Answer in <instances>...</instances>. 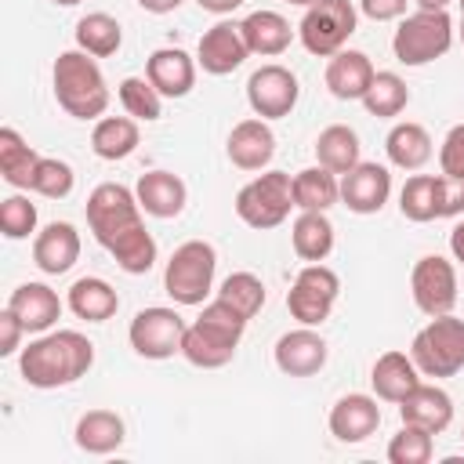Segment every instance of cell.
I'll return each instance as SVG.
<instances>
[{"mask_svg": "<svg viewBox=\"0 0 464 464\" xmlns=\"http://www.w3.org/2000/svg\"><path fill=\"white\" fill-rule=\"evenodd\" d=\"M94 366V344L80 330H47L18 355V373L29 388H65Z\"/></svg>", "mask_w": 464, "mask_h": 464, "instance_id": "1", "label": "cell"}, {"mask_svg": "<svg viewBox=\"0 0 464 464\" xmlns=\"http://www.w3.org/2000/svg\"><path fill=\"white\" fill-rule=\"evenodd\" d=\"M246 315H239L228 301L214 297L210 304H203L199 319L185 326V341H181V355L199 366V370H218L225 362H232L243 330H246Z\"/></svg>", "mask_w": 464, "mask_h": 464, "instance_id": "2", "label": "cell"}, {"mask_svg": "<svg viewBox=\"0 0 464 464\" xmlns=\"http://www.w3.org/2000/svg\"><path fill=\"white\" fill-rule=\"evenodd\" d=\"M51 83H54V98L58 105L72 116V120H98L109 109V83L94 62V54L87 51H62L54 58L51 69Z\"/></svg>", "mask_w": 464, "mask_h": 464, "instance_id": "3", "label": "cell"}, {"mask_svg": "<svg viewBox=\"0 0 464 464\" xmlns=\"http://www.w3.org/2000/svg\"><path fill=\"white\" fill-rule=\"evenodd\" d=\"M410 359L417 362L420 377H453L464 370V319L453 312L431 315L410 341Z\"/></svg>", "mask_w": 464, "mask_h": 464, "instance_id": "4", "label": "cell"}, {"mask_svg": "<svg viewBox=\"0 0 464 464\" xmlns=\"http://www.w3.org/2000/svg\"><path fill=\"white\" fill-rule=\"evenodd\" d=\"M453 33L457 29H453L450 11L417 7L413 14H402V22L392 36V51L402 65H428L453 47Z\"/></svg>", "mask_w": 464, "mask_h": 464, "instance_id": "5", "label": "cell"}, {"mask_svg": "<svg viewBox=\"0 0 464 464\" xmlns=\"http://www.w3.org/2000/svg\"><path fill=\"white\" fill-rule=\"evenodd\" d=\"M294 178L286 170H265L236 192V214L243 225L268 232L279 228L294 210Z\"/></svg>", "mask_w": 464, "mask_h": 464, "instance_id": "6", "label": "cell"}, {"mask_svg": "<svg viewBox=\"0 0 464 464\" xmlns=\"http://www.w3.org/2000/svg\"><path fill=\"white\" fill-rule=\"evenodd\" d=\"M214 268H218L214 246L207 239H188L170 254L163 268V290L178 304H203V297L214 290Z\"/></svg>", "mask_w": 464, "mask_h": 464, "instance_id": "7", "label": "cell"}, {"mask_svg": "<svg viewBox=\"0 0 464 464\" xmlns=\"http://www.w3.org/2000/svg\"><path fill=\"white\" fill-rule=\"evenodd\" d=\"M355 22H359V11L352 0H312L301 14L297 36L308 54L334 58L337 51H344L348 36L355 33Z\"/></svg>", "mask_w": 464, "mask_h": 464, "instance_id": "8", "label": "cell"}, {"mask_svg": "<svg viewBox=\"0 0 464 464\" xmlns=\"http://www.w3.org/2000/svg\"><path fill=\"white\" fill-rule=\"evenodd\" d=\"M87 225L91 236L109 250L116 239H123L127 232H134L141 221V203L127 185L116 181H102L91 196H87Z\"/></svg>", "mask_w": 464, "mask_h": 464, "instance_id": "9", "label": "cell"}, {"mask_svg": "<svg viewBox=\"0 0 464 464\" xmlns=\"http://www.w3.org/2000/svg\"><path fill=\"white\" fill-rule=\"evenodd\" d=\"M337 294H341L337 272L326 268L323 261H308L297 272L294 286L286 290V308L301 326H319V323L330 319V312L337 304Z\"/></svg>", "mask_w": 464, "mask_h": 464, "instance_id": "10", "label": "cell"}, {"mask_svg": "<svg viewBox=\"0 0 464 464\" xmlns=\"http://www.w3.org/2000/svg\"><path fill=\"white\" fill-rule=\"evenodd\" d=\"M185 319L174 312V308H163V304H152V308H141L134 319H130V348L141 355V359H170V355H181V341H185Z\"/></svg>", "mask_w": 464, "mask_h": 464, "instance_id": "11", "label": "cell"}, {"mask_svg": "<svg viewBox=\"0 0 464 464\" xmlns=\"http://www.w3.org/2000/svg\"><path fill=\"white\" fill-rule=\"evenodd\" d=\"M297 98H301V83H297V76L286 65L268 62V65L254 69L250 80H246V102H250L254 116H261V120L290 116Z\"/></svg>", "mask_w": 464, "mask_h": 464, "instance_id": "12", "label": "cell"}, {"mask_svg": "<svg viewBox=\"0 0 464 464\" xmlns=\"http://www.w3.org/2000/svg\"><path fill=\"white\" fill-rule=\"evenodd\" d=\"M410 294H413V304L424 315L453 312V304H457V268L439 254H424L410 272Z\"/></svg>", "mask_w": 464, "mask_h": 464, "instance_id": "13", "label": "cell"}, {"mask_svg": "<svg viewBox=\"0 0 464 464\" xmlns=\"http://www.w3.org/2000/svg\"><path fill=\"white\" fill-rule=\"evenodd\" d=\"M272 355H276V366L286 377H312V373H319L326 366L330 348H326V341H323V334L315 326H297V330H286L276 341Z\"/></svg>", "mask_w": 464, "mask_h": 464, "instance_id": "14", "label": "cell"}, {"mask_svg": "<svg viewBox=\"0 0 464 464\" xmlns=\"http://www.w3.org/2000/svg\"><path fill=\"white\" fill-rule=\"evenodd\" d=\"M250 47L243 40V29L239 22H218L210 25L203 36H199V47H196V62L203 65V72L210 76H228L236 72L243 62H246Z\"/></svg>", "mask_w": 464, "mask_h": 464, "instance_id": "15", "label": "cell"}, {"mask_svg": "<svg viewBox=\"0 0 464 464\" xmlns=\"http://www.w3.org/2000/svg\"><path fill=\"white\" fill-rule=\"evenodd\" d=\"M392 196V174L381 163L359 160L348 174H341V203L352 214H377Z\"/></svg>", "mask_w": 464, "mask_h": 464, "instance_id": "16", "label": "cell"}, {"mask_svg": "<svg viewBox=\"0 0 464 464\" xmlns=\"http://www.w3.org/2000/svg\"><path fill=\"white\" fill-rule=\"evenodd\" d=\"M381 428V406L373 395L348 392L330 406V435L337 442H366Z\"/></svg>", "mask_w": 464, "mask_h": 464, "instance_id": "17", "label": "cell"}, {"mask_svg": "<svg viewBox=\"0 0 464 464\" xmlns=\"http://www.w3.org/2000/svg\"><path fill=\"white\" fill-rule=\"evenodd\" d=\"M196 65L199 62L181 47H160L149 54L145 76L163 98H185L196 87Z\"/></svg>", "mask_w": 464, "mask_h": 464, "instance_id": "18", "label": "cell"}, {"mask_svg": "<svg viewBox=\"0 0 464 464\" xmlns=\"http://www.w3.org/2000/svg\"><path fill=\"white\" fill-rule=\"evenodd\" d=\"M228 160L239 167V170H265L276 156V134L268 127V120L261 116H250V120H239L228 134Z\"/></svg>", "mask_w": 464, "mask_h": 464, "instance_id": "19", "label": "cell"}, {"mask_svg": "<svg viewBox=\"0 0 464 464\" xmlns=\"http://www.w3.org/2000/svg\"><path fill=\"white\" fill-rule=\"evenodd\" d=\"M80 257V232L69 221H51L47 228L36 232L33 239V265L44 276H62L76 265Z\"/></svg>", "mask_w": 464, "mask_h": 464, "instance_id": "20", "label": "cell"}, {"mask_svg": "<svg viewBox=\"0 0 464 464\" xmlns=\"http://www.w3.org/2000/svg\"><path fill=\"white\" fill-rule=\"evenodd\" d=\"M7 308L22 319V326L29 334H47L58 319H62V297L47 286V283H22L11 290Z\"/></svg>", "mask_w": 464, "mask_h": 464, "instance_id": "21", "label": "cell"}, {"mask_svg": "<svg viewBox=\"0 0 464 464\" xmlns=\"http://www.w3.org/2000/svg\"><path fill=\"white\" fill-rule=\"evenodd\" d=\"M399 417L402 424H417L431 435L446 431L453 424V399L439 388V384H417L402 402H399Z\"/></svg>", "mask_w": 464, "mask_h": 464, "instance_id": "22", "label": "cell"}, {"mask_svg": "<svg viewBox=\"0 0 464 464\" xmlns=\"http://www.w3.org/2000/svg\"><path fill=\"white\" fill-rule=\"evenodd\" d=\"M373 76H377V69H373L370 54H362V51H337L326 62V87L341 102H362Z\"/></svg>", "mask_w": 464, "mask_h": 464, "instance_id": "23", "label": "cell"}, {"mask_svg": "<svg viewBox=\"0 0 464 464\" xmlns=\"http://www.w3.org/2000/svg\"><path fill=\"white\" fill-rule=\"evenodd\" d=\"M134 196H138V203H141L145 214L167 221V218H178V214L185 210L188 188H185V181H181L178 174H170V170H149V174L138 178Z\"/></svg>", "mask_w": 464, "mask_h": 464, "instance_id": "24", "label": "cell"}, {"mask_svg": "<svg viewBox=\"0 0 464 464\" xmlns=\"http://www.w3.org/2000/svg\"><path fill=\"white\" fill-rule=\"evenodd\" d=\"M370 384H373L377 399L402 402L420 384V370L406 352H384V355H377V362L370 370Z\"/></svg>", "mask_w": 464, "mask_h": 464, "instance_id": "25", "label": "cell"}, {"mask_svg": "<svg viewBox=\"0 0 464 464\" xmlns=\"http://www.w3.org/2000/svg\"><path fill=\"white\" fill-rule=\"evenodd\" d=\"M239 29H243V40H246V47H250V54H265V58H272V54H283L286 47H290V40H294V29H290V22L279 14V11H250L243 22H239Z\"/></svg>", "mask_w": 464, "mask_h": 464, "instance_id": "26", "label": "cell"}, {"mask_svg": "<svg viewBox=\"0 0 464 464\" xmlns=\"http://www.w3.org/2000/svg\"><path fill=\"white\" fill-rule=\"evenodd\" d=\"M69 312L76 319H87V323H105L116 315L120 308V294L102 279V276H83L69 286V297H65Z\"/></svg>", "mask_w": 464, "mask_h": 464, "instance_id": "27", "label": "cell"}, {"mask_svg": "<svg viewBox=\"0 0 464 464\" xmlns=\"http://www.w3.org/2000/svg\"><path fill=\"white\" fill-rule=\"evenodd\" d=\"M76 446L83 453H112L120 450V442L127 439V428H123V417L112 413V410H87L80 420H76V431H72Z\"/></svg>", "mask_w": 464, "mask_h": 464, "instance_id": "28", "label": "cell"}, {"mask_svg": "<svg viewBox=\"0 0 464 464\" xmlns=\"http://www.w3.org/2000/svg\"><path fill=\"white\" fill-rule=\"evenodd\" d=\"M141 134H138V120L134 116H102L91 130V149L98 160H127L138 149Z\"/></svg>", "mask_w": 464, "mask_h": 464, "instance_id": "29", "label": "cell"}, {"mask_svg": "<svg viewBox=\"0 0 464 464\" xmlns=\"http://www.w3.org/2000/svg\"><path fill=\"white\" fill-rule=\"evenodd\" d=\"M384 152H388L392 167H399V170H420L431 160V134L420 123H413V120L395 123L388 130V138H384Z\"/></svg>", "mask_w": 464, "mask_h": 464, "instance_id": "30", "label": "cell"}, {"mask_svg": "<svg viewBox=\"0 0 464 464\" xmlns=\"http://www.w3.org/2000/svg\"><path fill=\"white\" fill-rule=\"evenodd\" d=\"M290 243L301 261H326L334 250V225H330L326 210H301L294 218Z\"/></svg>", "mask_w": 464, "mask_h": 464, "instance_id": "31", "label": "cell"}, {"mask_svg": "<svg viewBox=\"0 0 464 464\" xmlns=\"http://www.w3.org/2000/svg\"><path fill=\"white\" fill-rule=\"evenodd\" d=\"M399 210H402V218H410L417 225L442 218V174L406 178V185L399 192Z\"/></svg>", "mask_w": 464, "mask_h": 464, "instance_id": "32", "label": "cell"}, {"mask_svg": "<svg viewBox=\"0 0 464 464\" xmlns=\"http://www.w3.org/2000/svg\"><path fill=\"white\" fill-rule=\"evenodd\" d=\"M359 152H362L359 134H355L352 127H344V123H330V127L319 130V138H315V160H319L326 170H334V174H348V170L359 163Z\"/></svg>", "mask_w": 464, "mask_h": 464, "instance_id": "33", "label": "cell"}, {"mask_svg": "<svg viewBox=\"0 0 464 464\" xmlns=\"http://www.w3.org/2000/svg\"><path fill=\"white\" fill-rule=\"evenodd\" d=\"M40 163V152L25 145V138L14 127H0V174L11 188H29L33 170Z\"/></svg>", "mask_w": 464, "mask_h": 464, "instance_id": "34", "label": "cell"}, {"mask_svg": "<svg viewBox=\"0 0 464 464\" xmlns=\"http://www.w3.org/2000/svg\"><path fill=\"white\" fill-rule=\"evenodd\" d=\"M341 199V181L334 170L319 167H304L294 174V203L297 210H330Z\"/></svg>", "mask_w": 464, "mask_h": 464, "instance_id": "35", "label": "cell"}, {"mask_svg": "<svg viewBox=\"0 0 464 464\" xmlns=\"http://www.w3.org/2000/svg\"><path fill=\"white\" fill-rule=\"evenodd\" d=\"M120 44H123V29H120V22L112 14L91 11V14H83L76 22V47L80 51H87L94 58H109V54L120 51Z\"/></svg>", "mask_w": 464, "mask_h": 464, "instance_id": "36", "label": "cell"}, {"mask_svg": "<svg viewBox=\"0 0 464 464\" xmlns=\"http://www.w3.org/2000/svg\"><path fill=\"white\" fill-rule=\"evenodd\" d=\"M362 105H366L370 116L392 120V116H399L410 105V87H406V80L399 72H377L370 91L362 94Z\"/></svg>", "mask_w": 464, "mask_h": 464, "instance_id": "37", "label": "cell"}, {"mask_svg": "<svg viewBox=\"0 0 464 464\" xmlns=\"http://www.w3.org/2000/svg\"><path fill=\"white\" fill-rule=\"evenodd\" d=\"M109 254L116 257V265L127 276H145L156 265V239H152V232L145 225H138L134 232H127L123 239H116L109 246Z\"/></svg>", "mask_w": 464, "mask_h": 464, "instance_id": "38", "label": "cell"}, {"mask_svg": "<svg viewBox=\"0 0 464 464\" xmlns=\"http://www.w3.org/2000/svg\"><path fill=\"white\" fill-rule=\"evenodd\" d=\"M116 94H120V105L127 109V116H134V120L152 123L163 112V94L149 83V76H127V80H120Z\"/></svg>", "mask_w": 464, "mask_h": 464, "instance_id": "39", "label": "cell"}, {"mask_svg": "<svg viewBox=\"0 0 464 464\" xmlns=\"http://www.w3.org/2000/svg\"><path fill=\"white\" fill-rule=\"evenodd\" d=\"M218 297L228 301L239 315L254 319V315L265 308V297H268V294H265V283H261L254 272H232V276H225Z\"/></svg>", "mask_w": 464, "mask_h": 464, "instance_id": "40", "label": "cell"}, {"mask_svg": "<svg viewBox=\"0 0 464 464\" xmlns=\"http://www.w3.org/2000/svg\"><path fill=\"white\" fill-rule=\"evenodd\" d=\"M72 185H76V174H72V167H69L65 160L40 156V163H36V170H33V181H29L33 192H40V196H47V199H65V196L72 192Z\"/></svg>", "mask_w": 464, "mask_h": 464, "instance_id": "41", "label": "cell"}, {"mask_svg": "<svg viewBox=\"0 0 464 464\" xmlns=\"http://www.w3.org/2000/svg\"><path fill=\"white\" fill-rule=\"evenodd\" d=\"M431 431L417 428V424H402L392 442H388V460L392 464H428L431 460Z\"/></svg>", "mask_w": 464, "mask_h": 464, "instance_id": "42", "label": "cell"}, {"mask_svg": "<svg viewBox=\"0 0 464 464\" xmlns=\"http://www.w3.org/2000/svg\"><path fill=\"white\" fill-rule=\"evenodd\" d=\"M0 232L7 239H29L36 232V207L25 196H7L0 203Z\"/></svg>", "mask_w": 464, "mask_h": 464, "instance_id": "43", "label": "cell"}, {"mask_svg": "<svg viewBox=\"0 0 464 464\" xmlns=\"http://www.w3.org/2000/svg\"><path fill=\"white\" fill-rule=\"evenodd\" d=\"M439 170L450 178H464V123L450 127L439 145Z\"/></svg>", "mask_w": 464, "mask_h": 464, "instance_id": "44", "label": "cell"}, {"mask_svg": "<svg viewBox=\"0 0 464 464\" xmlns=\"http://www.w3.org/2000/svg\"><path fill=\"white\" fill-rule=\"evenodd\" d=\"M359 11L370 22H395L406 14V0H359Z\"/></svg>", "mask_w": 464, "mask_h": 464, "instance_id": "45", "label": "cell"}, {"mask_svg": "<svg viewBox=\"0 0 464 464\" xmlns=\"http://www.w3.org/2000/svg\"><path fill=\"white\" fill-rule=\"evenodd\" d=\"M22 334H25L22 319H18L11 308H4V315H0V355H14V352H18Z\"/></svg>", "mask_w": 464, "mask_h": 464, "instance_id": "46", "label": "cell"}, {"mask_svg": "<svg viewBox=\"0 0 464 464\" xmlns=\"http://www.w3.org/2000/svg\"><path fill=\"white\" fill-rule=\"evenodd\" d=\"M464 214V178L442 174V218Z\"/></svg>", "mask_w": 464, "mask_h": 464, "instance_id": "47", "label": "cell"}, {"mask_svg": "<svg viewBox=\"0 0 464 464\" xmlns=\"http://www.w3.org/2000/svg\"><path fill=\"white\" fill-rule=\"evenodd\" d=\"M149 14H170V11H178L185 0H138Z\"/></svg>", "mask_w": 464, "mask_h": 464, "instance_id": "48", "label": "cell"}, {"mask_svg": "<svg viewBox=\"0 0 464 464\" xmlns=\"http://www.w3.org/2000/svg\"><path fill=\"white\" fill-rule=\"evenodd\" d=\"M203 11H210V14H232L243 0H196Z\"/></svg>", "mask_w": 464, "mask_h": 464, "instance_id": "49", "label": "cell"}, {"mask_svg": "<svg viewBox=\"0 0 464 464\" xmlns=\"http://www.w3.org/2000/svg\"><path fill=\"white\" fill-rule=\"evenodd\" d=\"M450 250H453V257L464 265V221L453 225V232H450Z\"/></svg>", "mask_w": 464, "mask_h": 464, "instance_id": "50", "label": "cell"}, {"mask_svg": "<svg viewBox=\"0 0 464 464\" xmlns=\"http://www.w3.org/2000/svg\"><path fill=\"white\" fill-rule=\"evenodd\" d=\"M417 7H424V11H446L453 0H413Z\"/></svg>", "mask_w": 464, "mask_h": 464, "instance_id": "51", "label": "cell"}, {"mask_svg": "<svg viewBox=\"0 0 464 464\" xmlns=\"http://www.w3.org/2000/svg\"><path fill=\"white\" fill-rule=\"evenodd\" d=\"M457 4H460V29L457 33H460V44H464V0H457Z\"/></svg>", "mask_w": 464, "mask_h": 464, "instance_id": "52", "label": "cell"}, {"mask_svg": "<svg viewBox=\"0 0 464 464\" xmlns=\"http://www.w3.org/2000/svg\"><path fill=\"white\" fill-rule=\"evenodd\" d=\"M51 4H58V7H76L80 0H51Z\"/></svg>", "mask_w": 464, "mask_h": 464, "instance_id": "53", "label": "cell"}, {"mask_svg": "<svg viewBox=\"0 0 464 464\" xmlns=\"http://www.w3.org/2000/svg\"><path fill=\"white\" fill-rule=\"evenodd\" d=\"M286 4H297V7H308L312 0H286Z\"/></svg>", "mask_w": 464, "mask_h": 464, "instance_id": "54", "label": "cell"}]
</instances>
